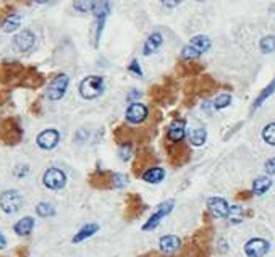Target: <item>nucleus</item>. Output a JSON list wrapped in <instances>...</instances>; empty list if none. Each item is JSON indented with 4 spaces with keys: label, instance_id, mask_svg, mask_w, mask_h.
Instances as JSON below:
<instances>
[{
    "label": "nucleus",
    "instance_id": "obj_1",
    "mask_svg": "<svg viewBox=\"0 0 275 257\" xmlns=\"http://www.w3.org/2000/svg\"><path fill=\"white\" fill-rule=\"evenodd\" d=\"M104 92V80L101 76H88L86 80L81 81L80 85V94L81 97L93 100L97 99Z\"/></svg>",
    "mask_w": 275,
    "mask_h": 257
},
{
    "label": "nucleus",
    "instance_id": "obj_25",
    "mask_svg": "<svg viewBox=\"0 0 275 257\" xmlns=\"http://www.w3.org/2000/svg\"><path fill=\"white\" fill-rule=\"evenodd\" d=\"M19 24H21V16L16 13H11L6 16V20L2 23V29L5 33H13V31H16L19 28Z\"/></svg>",
    "mask_w": 275,
    "mask_h": 257
},
{
    "label": "nucleus",
    "instance_id": "obj_34",
    "mask_svg": "<svg viewBox=\"0 0 275 257\" xmlns=\"http://www.w3.org/2000/svg\"><path fill=\"white\" fill-rule=\"evenodd\" d=\"M178 70H180V73H198V72H201V67L199 65H194V63H181V65L178 67Z\"/></svg>",
    "mask_w": 275,
    "mask_h": 257
},
{
    "label": "nucleus",
    "instance_id": "obj_12",
    "mask_svg": "<svg viewBox=\"0 0 275 257\" xmlns=\"http://www.w3.org/2000/svg\"><path fill=\"white\" fill-rule=\"evenodd\" d=\"M185 133H186L185 120H175L167 128V138L172 141V143H180V141L185 138Z\"/></svg>",
    "mask_w": 275,
    "mask_h": 257
},
{
    "label": "nucleus",
    "instance_id": "obj_36",
    "mask_svg": "<svg viewBox=\"0 0 275 257\" xmlns=\"http://www.w3.org/2000/svg\"><path fill=\"white\" fill-rule=\"evenodd\" d=\"M130 72H132L133 75H136V76H142L141 67H139V63H138V60L132 62V65H130Z\"/></svg>",
    "mask_w": 275,
    "mask_h": 257
},
{
    "label": "nucleus",
    "instance_id": "obj_38",
    "mask_svg": "<svg viewBox=\"0 0 275 257\" xmlns=\"http://www.w3.org/2000/svg\"><path fill=\"white\" fill-rule=\"evenodd\" d=\"M163 7H167V8H175L176 5H180L181 3V0H160Z\"/></svg>",
    "mask_w": 275,
    "mask_h": 257
},
{
    "label": "nucleus",
    "instance_id": "obj_43",
    "mask_svg": "<svg viewBox=\"0 0 275 257\" xmlns=\"http://www.w3.org/2000/svg\"><path fill=\"white\" fill-rule=\"evenodd\" d=\"M271 11H272V13H275V3H272V7H271Z\"/></svg>",
    "mask_w": 275,
    "mask_h": 257
},
{
    "label": "nucleus",
    "instance_id": "obj_17",
    "mask_svg": "<svg viewBox=\"0 0 275 257\" xmlns=\"http://www.w3.org/2000/svg\"><path fill=\"white\" fill-rule=\"evenodd\" d=\"M142 179L147 183H160L163 178H165V171H163V169H160V167H150L149 170H146L142 173Z\"/></svg>",
    "mask_w": 275,
    "mask_h": 257
},
{
    "label": "nucleus",
    "instance_id": "obj_22",
    "mask_svg": "<svg viewBox=\"0 0 275 257\" xmlns=\"http://www.w3.org/2000/svg\"><path fill=\"white\" fill-rule=\"evenodd\" d=\"M271 186H272V179L269 176H259L254 179V183H253V192L256 196H261L269 191Z\"/></svg>",
    "mask_w": 275,
    "mask_h": 257
},
{
    "label": "nucleus",
    "instance_id": "obj_10",
    "mask_svg": "<svg viewBox=\"0 0 275 257\" xmlns=\"http://www.w3.org/2000/svg\"><path fill=\"white\" fill-rule=\"evenodd\" d=\"M58 141H60V133L57 130H44L42 133H39L36 143L41 149L50 151L58 144Z\"/></svg>",
    "mask_w": 275,
    "mask_h": 257
},
{
    "label": "nucleus",
    "instance_id": "obj_7",
    "mask_svg": "<svg viewBox=\"0 0 275 257\" xmlns=\"http://www.w3.org/2000/svg\"><path fill=\"white\" fill-rule=\"evenodd\" d=\"M34 42H36V36L32 34V31L24 29L15 36V39H13V47H15L18 52H29V50L34 47Z\"/></svg>",
    "mask_w": 275,
    "mask_h": 257
},
{
    "label": "nucleus",
    "instance_id": "obj_21",
    "mask_svg": "<svg viewBox=\"0 0 275 257\" xmlns=\"http://www.w3.org/2000/svg\"><path fill=\"white\" fill-rule=\"evenodd\" d=\"M110 10H112V3H110V0H97V3H96V7H94L93 11H94L97 20H107Z\"/></svg>",
    "mask_w": 275,
    "mask_h": 257
},
{
    "label": "nucleus",
    "instance_id": "obj_39",
    "mask_svg": "<svg viewBox=\"0 0 275 257\" xmlns=\"http://www.w3.org/2000/svg\"><path fill=\"white\" fill-rule=\"evenodd\" d=\"M28 165H23V167H18V169H16V176L18 178H21V176H24L26 175V173H28Z\"/></svg>",
    "mask_w": 275,
    "mask_h": 257
},
{
    "label": "nucleus",
    "instance_id": "obj_8",
    "mask_svg": "<svg viewBox=\"0 0 275 257\" xmlns=\"http://www.w3.org/2000/svg\"><path fill=\"white\" fill-rule=\"evenodd\" d=\"M147 113H149V110H147L146 105L135 102V104L130 105L128 110H127V115H125L127 123L128 125H139L147 118Z\"/></svg>",
    "mask_w": 275,
    "mask_h": 257
},
{
    "label": "nucleus",
    "instance_id": "obj_4",
    "mask_svg": "<svg viewBox=\"0 0 275 257\" xmlns=\"http://www.w3.org/2000/svg\"><path fill=\"white\" fill-rule=\"evenodd\" d=\"M173 207H175V202L170 199V201H165L163 204H160L159 207H157V210L154 212L152 215H150V218L149 220L144 223V227H142V230L144 231H149V230H154V228H157L159 227V223L162 222V218L163 217H167L170 212L173 210Z\"/></svg>",
    "mask_w": 275,
    "mask_h": 257
},
{
    "label": "nucleus",
    "instance_id": "obj_9",
    "mask_svg": "<svg viewBox=\"0 0 275 257\" xmlns=\"http://www.w3.org/2000/svg\"><path fill=\"white\" fill-rule=\"evenodd\" d=\"M154 162H155V156L150 152V149H141V151H138V154H136L133 170L136 173H144L146 170L150 169V165H152Z\"/></svg>",
    "mask_w": 275,
    "mask_h": 257
},
{
    "label": "nucleus",
    "instance_id": "obj_31",
    "mask_svg": "<svg viewBox=\"0 0 275 257\" xmlns=\"http://www.w3.org/2000/svg\"><path fill=\"white\" fill-rule=\"evenodd\" d=\"M230 104H232V95L230 94H220L214 100V108L215 110H222V108L228 107Z\"/></svg>",
    "mask_w": 275,
    "mask_h": 257
},
{
    "label": "nucleus",
    "instance_id": "obj_6",
    "mask_svg": "<svg viewBox=\"0 0 275 257\" xmlns=\"http://www.w3.org/2000/svg\"><path fill=\"white\" fill-rule=\"evenodd\" d=\"M271 249L269 241L263 240V238H253L245 244V254L248 257H264Z\"/></svg>",
    "mask_w": 275,
    "mask_h": 257
},
{
    "label": "nucleus",
    "instance_id": "obj_41",
    "mask_svg": "<svg viewBox=\"0 0 275 257\" xmlns=\"http://www.w3.org/2000/svg\"><path fill=\"white\" fill-rule=\"evenodd\" d=\"M6 246V240L3 235H0V249H3Z\"/></svg>",
    "mask_w": 275,
    "mask_h": 257
},
{
    "label": "nucleus",
    "instance_id": "obj_24",
    "mask_svg": "<svg viewBox=\"0 0 275 257\" xmlns=\"http://www.w3.org/2000/svg\"><path fill=\"white\" fill-rule=\"evenodd\" d=\"M188 139L193 146H202L207 139V131L204 130V128H196V130L189 131Z\"/></svg>",
    "mask_w": 275,
    "mask_h": 257
},
{
    "label": "nucleus",
    "instance_id": "obj_29",
    "mask_svg": "<svg viewBox=\"0 0 275 257\" xmlns=\"http://www.w3.org/2000/svg\"><path fill=\"white\" fill-rule=\"evenodd\" d=\"M36 212H37V215H39V217H44V218L55 215V209H54V205L49 204V202H39V204L36 205Z\"/></svg>",
    "mask_w": 275,
    "mask_h": 257
},
{
    "label": "nucleus",
    "instance_id": "obj_28",
    "mask_svg": "<svg viewBox=\"0 0 275 257\" xmlns=\"http://www.w3.org/2000/svg\"><path fill=\"white\" fill-rule=\"evenodd\" d=\"M259 49L263 54H272L275 50V36H266L259 42Z\"/></svg>",
    "mask_w": 275,
    "mask_h": 257
},
{
    "label": "nucleus",
    "instance_id": "obj_2",
    "mask_svg": "<svg viewBox=\"0 0 275 257\" xmlns=\"http://www.w3.org/2000/svg\"><path fill=\"white\" fill-rule=\"evenodd\" d=\"M23 205V197L18 191L15 189H8L2 192L0 196V207L5 212V214H15Z\"/></svg>",
    "mask_w": 275,
    "mask_h": 257
},
{
    "label": "nucleus",
    "instance_id": "obj_32",
    "mask_svg": "<svg viewBox=\"0 0 275 257\" xmlns=\"http://www.w3.org/2000/svg\"><path fill=\"white\" fill-rule=\"evenodd\" d=\"M263 139L267 144L275 146V121L274 123H269L264 130H263Z\"/></svg>",
    "mask_w": 275,
    "mask_h": 257
},
{
    "label": "nucleus",
    "instance_id": "obj_33",
    "mask_svg": "<svg viewBox=\"0 0 275 257\" xmlns=\"http://www.w3.org/2000/svg\"><path fill=\"white\" fill-rule=\"evenodd\" d=\"M119 157L123 162H128V160L132 159V144H122L119 149Z\"/></svg>",
    "mask_w": 275,
    "mask_h": 257
},
{
    "label": "nucleus",
    "instance_id": "obj_37",
    "mask_svg": "<svg viewBox=\"0 0 275 257\" xmlns=\"http://www.w3.org/2000/svg\"><path fill=\"white\" fill-rule=\"evenodd\" d=\"M266 171L269 173V175H275V157L267 160V164H266Z\"/></svg>",
    "mask_w": 275,
    "mask_h": 257
},
{
    "label": "nucleus",
    "instance_id": "obj_30",
    "mask_svg": "<svg viewBox=\"0 0 275 257\" xmlns=\"http://www.w3.org/2000/svg\"><path fill=\"white\" fill-rule=\"evenodd\" d=\"M133 201H130L128 204V217L130 218H133L136 215H139L141 214V210H142V205H141V199L138 197V196H132Z\"/></svg>",
    "mask_w": 275,
    "mask_h": 257
},
{
    "label": "nucleus",
    "instance_id": "obj_16",
    "mask_svg": "<svg viewBox=\"0 0 275 257\" xmlns=\"http://www.w3.org/2000/svg\"><path fill=\"white\" fill-rule=\"evenodd\" d=\"M13 230H15V233L18 236H28V235H31V231L34 230V218H32V217H23L21 220H18L15 223Z\"/></svg>",
    "mask_w": 275,
    "mask_h": 257
},
{
    "label": "nucleus",
    "instance_id": "obj_26",
    "mask_svg": "<svg viewBox=\"0 0 275 257\" xmlns=\"http://www.w3.org/2000/svg\"><path fill=\"white\" fill-rule=\"evenodd\" d=\"M97 0H75L73 8L80 13H86V11H93L96 7Z\"/></svg>",
    "mask_w": 275,
    "mask_h": 257
},
{
    "label": "nucleus",
    "instance_id": "obj_14",
    "mask_svg": "<svg viewBox=\"0 0 275 257\" xmlns=\"http://www.w3.org/2000/svg\"><path fill=\"white\" fill-rule=\"evenodd\" d=\"M159 248L163 254H173L181 248V240L175 235H167L162 236L159 241Z\"/></svg>",
    "mask_w": 275,
    "mask_h": 257
},
{
    "label": "nucleus",
    "instance_id": "obj_23",
    "mask_svg": "<svg viewBox=\"0 0 275 257\" xmlns=\"http://www.w3.org/2000/svg\"><path fill=\"white\" fill-rule=\"evenodd\" d=\"M274 92H275V80L271 83V85H267V87H264L263 92H261L258 97H256V100H254V104H253V110H258V108L263 105L264 102L269 99Z\"/></svg>",
    "mask_w": 275,
    "mask_h": 257
},
{
    "label": "nucleus",
    "instance_id": "obj_15",
    "mask_svg": "<svg viewBox=\"0 0 275 257\" xmlns=\"http://www.w3.org/2000/svg\"><path fill=\"white\" fill-rule=\"evenodd\" d=\"M163 44V37L160 33H152L149 37H147V41L144 42V49H142V54L144 55H150V54H155L157 50L160 49V46Z\"/></svg>",
    "mask_w": 275,
    "mask_h": 257
},
{
    "label": "nucleus",
    "instance_id": "obj_40",
    "mask_svg": "<svg viewBox=\"0 0 275 257\" xmlns=\"http://www.w3.org/2000/svg\"><path fill=\"white\" fill-rule=\"evenodd\" d=\"M139 95H141V92H139V91H136V89H133V91L128 94V100H130V102H133L135 99H139Z\"/></svg>",
    "mask_w": 275,
    "mask_h": 257
},
{
    "label": "nucleus",
    "instance_id": "obj_13",
    "mask_svg": "<svg viewBox=\"0 0 275 257\" xmlns=\"http://www.w3.org/2000/svg\"><path fill=\"white\" fill-rule=\"evenodd\" d=\"M181 143V141H180ZM180 143H175V146L168 147V157L172 160V164H185L189 157V149L186 146H181Z\"/></svg>",
    "mask_w": 275,
    "mask_h": 257
},
{
    "label": "nucleus",
    "instance_id": "obj_19",
    "mask_svg": "<svg viewBox=\"0 0 275 257\" xmlns=\"http://www.w3.org/2000/svg\"><path fill=\"white\" fill-rule=\"evenodd\" d=\"M97 231H99V225H96V223H88V225H84V227L73 236V243H81V241H84V240H88V238H91L93 235H96Z\"/></svg>",
    "mask_w": 275,
    "mask_h": 257
},
{
    "label": "nucleus",
    "instance_id": "obj_20",
    "mask_svg": "<svg viewBox=\"0 0 275 257\" xmlns=\"http://www.w3.org/2000/svg\"><path fill=\"white\" fill-rule=\"evenodd\" d=\"M91 184L96 186V188H107V186H112V173H94L91 176Z\"/></svg>",
    "mask_w": 275,
    "mask_h": 257
},
{
    "label": "nucleus",
    "instance_id": "obj_18",
    "mask_svg": "<svg viewBox=\"0 0 275 257\" xmlns=\"http://www.w3.org/2000/svg\"><path fill=\"white\" fill-rule=\"evenodd\" d=\"M188 46L193 47L199 55H202L206 50H209V47H211V39H209L207 36H194L193 39L189 41Z\"/></svg>",
    "mask_w": 275,
    "mask_h": 257
},
{
    "label": "nucleus",
    "instance_id": "obj_42",
    "mask_svg": "<svg viewBox=\"0 0 275 257\" xmlns=\"http://www.w3.org/2000/svg\"><path fill=\"white\" fill-rule=\"evenodd\" d=\"M36 3H47V2H50V0H34Z\"/></svg>",
    "mask_w": 275,
    "mask_h": 257
},
{
    "label": "nucleus",
    "instance_id": "obj_11",
    "mask_svg": "<svg viewBox=\"0 0 275 257\" xmlns=\"http://www.w3.org/2000/svg\"><path fill=\"white\" fill-rule=\"evenodd\" d=\"M207 209L215 218H224L228 215V202L224 197H209L207 199Z\"/></svg>",
    "mask_w": 275,
    "mask_h": 257
},
{
    "label": "nucleus",
    "instance_id": "obj_5",
    "mask_svg": "<svg viewBox=\"0 0 275 257\" xmlns=\"http://www.w3.org/2000/svg\"><path fill=\"white\" fill-rule=\"evenodd\" d=\"M42 183L45 188H49L52 191L62 189L65 184H67V175L60 170V169H49L44 173Z\"/></svg>",
    "mask_w": 275,
    "mask_h": 257
},
{
    "label": "nucleus",
    "instance_id": "obj_3",
    "mask_svg": "<svg viewBox=\"0 0 275 257\" xmlns=\"http://www.w3.org/2000/svg\"><path fill=\"white\" fill-rule=\"evenodd\" d=\"M68 76L67 75H57L54 80L50 81V85L47 86V92H45V95H47V99L50 100H60L65 92H67V87H68Z\"/></svg>",
    "mask_w": 275,
    "mask_h": 257
},
{
    "label": "nucleus",
    "instance_id": "obj_35",
    "mask_svg": "<svg viewBox=\"0 0 275 257\" xmlns=\"http://www.w3.org/2000/svg\"><path fill=\"white\" fill-rule=\"evenodd\" d=\"M127 176L122 175V173H112V186L114 188H123L127 184Z\"/></svg>",
    "mask_w": 275,
    "mask_h": 257
},
{
    "label": "nucleus",
    "instance_id": "obj_27",
    "mask_svg": "<svg viewBox=\"0 0 275 257\" xmlns=\"http://www.w3.org/2000/svg\"><path fill=\"white\" fill-rule=\"evenodd\" d=\"M227 218L232 225L241 223V220H243V207H240V205H232V207L228 209Z\"/></svg>",
    "mask_w": 275,
    "mask_h": 257
}]
</instances>
